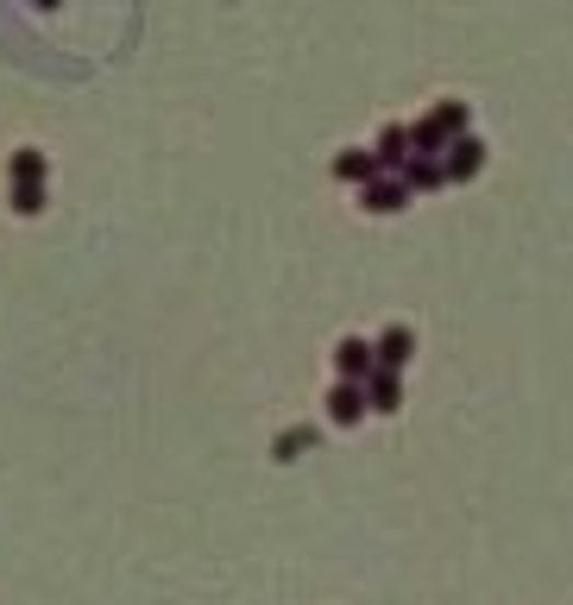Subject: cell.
Instances as JSON below:
<instances>
[{"mask_svg":"<svg viewBox=\"0 0 573 605\" xmlns=\"http://www.w3.org/2000/svg\"><path fill=\"white\" fill-rule=\"evenodd\" d=\"M328 416H334V423H341V429H353V423H359V416H366V391L341 378V385L328 391Z\"/></svg>","mask_w":573,"mask_h":605,"instance_id":"cell-2","label":"cell"},{"mask_svg":"<svg viewBox=\"0 0 573 605\" xmlns=\"http://www.w3.org/2000/svg\"><path fill=\"white\" fill-rule=\"evenodd\" d=\"M359 391H366V403H373V410H398V403H403L398 373H385V366H373V378H366Z\"/></svg>","mask_w":573,"mask_h":605,"instance_id":"cell-3","label":"cell"},{"mask_svg":"<svg viewBox=\"0 0 573 605\" xmlns=\"http://www.w3.org/2000/svg\"><path fill=\"white\" fill-rule=\"evenodd\" d=\"M403 196H410L403 183H373V190H366V208H373V215H391V208H403Z\"/></svg>","mask_w":573,"mask_h":605,"instance_id":"cell-5","label":"cell"},{"mask_svg":"<svg viewBox=\"0 0 573 605\" xmlns=\"http://www.w3.org/2000/svg\"><path fill=\"white\" fill-rule=\"evenodd\" d=\"M410 347H416V341H410V328H385V334H378V347H373V359L385 366V373H398L403 359H410Z\"/></svg>","mask_w":573,"mask_h":605,"instance_id":"cell-4","label":"cell"},{"mask_svg":"<svg viewBox=\"0 0 573 605\" xmlns=\"http://www.w3.org/2000/svg\"><path fill=\"white\" fill-rule=\"evenodd\" d=\"M442 171H448V176H473V171H479V139H460V146H454V158L442 164Z\"/></svg>","mask_w":573,"mask_h":605,"instance_id":"cell-6","label":"cell"},{"mask_svg":"<svg viewBox=\"0 0 573 605\" xmlns=\"http://www.w3.org/2000/svg\"><path fill=\"white\" fill-rule=\"evenodd\" d=\"M403 146H410V133L391 126V133H385V146H378V158H385V164H403Z\"/></svg>","mask_w":573,"mask_h":605,"instance_id":"cell-7","label":"cell"},{"mask_svg":"<svg viewBox=\"0 0 573 605\" xmlns=\"http://www.w3.org/2000/svg\"><path fill=\"white\" fill-rule=\"evenodd\" d=\"M334 366H341V378H347V385H366V378H373V347H366V341H341V347H334Z\"/></svg>","mask_w":573,"mask_h":605,"instance_id":"cell-1","label":"cell"},{"mask_svg":"<svg viewBox=\"0 0 573 605\" xmlns=\"http://www.w3.org/2000/svg\"><path fill=\"white\" fill-rule=\"evenodd\" d=\"M341 176H347V183H366V176H373V158H366V151H347V158H341Z\"/></svg>","mask_w":573,"mask_h":605,"instance_id":"cell-8","label":"cell"}]
</instances>
